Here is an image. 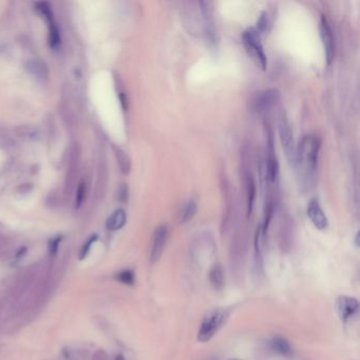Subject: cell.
<instances>
[{"mask_svg": "<svg viewBox=\"0 0 360 360\" xmlns=\"http://www.w3.org/2000/svg\"><path fill=\"white\" fill-rule=\"evenodd\" d=\"M113 360H126V358H125V356L123 355V354H117Z\"/></svg>", "mask_w": 360, "mask_h": 360, "instance_id": "26", "label": "cell"}, {"mask_svg": "<svg viewBox=\"0 0 360 360\" xmlns=\"http://www.w3.org/2000/svg\"><path fill=\"white\" fill-rule=\"evenodd\" d=\"M308 216L316 228L322 230L328 227V218L324 215L319 202L316 199L310 201L308 205Z\"/></svg>", "mask_w": 360, "mask_h": 360, "instance_id": "10", "label": "cell"}, {"mask_svg": "<svg viewBox=\"0 0 360 360\" xmlns=\"http://www.w3.org/2000/svg\"><path fill=\"white\" fill-rule=\"evenodd\" d=\"M242 40L245 49L249 53V55L252 58L256 63L262 70H265L267 67V58L264 53L263 46L261 44L260 32L257 29L250 28L242 34Z\"/></svg>", "mask_w": 360, "mask_h": 360, "instance_id": "3", "label": "cell"}, {"mask_svg": "<svg viewBox=\"0 0 360 360\" xmlns=\"http://www.w3.org/2000/svg\"><path fill=\"white\" fill-rule=\"evenodd\" d=\"M45 18L49 23V45L51 47V49L56 50L58 47L61 46V43H62L60 29H58L56 22L54 20L53 13L46 15Z\"/></svg>", "mask_w": 360, "mask_h": 360, "instance_id": "11", "label": "cell"}, {"mask_svg": "<svg viewBox=\"0 0 360 360\" xmlns=\"http://www.w3.org/2000/svg\"><path fill=\"white\" fill-rule=\"evenodd\" d=\"M197 214V204L193 201H189L185 206L184 210L182 212L181 216V222L182 223H187L190 220L193 219V217Z\"/></svg>", "mask_w": 360, "mask_h": 360, "instance_id": "18", "label": "cell"}, {"mask_svg": "<svg viewBox=\"0 0 360 360\" xmlns=\"http://www.w3.org/2000/svg\"><path fill=\"white\" fill-rule=\"evenodd\" d=\"M209 282L216 291H222L225 286V275L221 265L216 264L209 270Z\"/></svg>", "mask_w": 360, "mask_h": 360, "instance_id": "12", "label": "cell"}, {"mask_svg": "<svg viewBox=\"0 0 360 360\" xmlns=\"http://www.w3.org/2000/svg\"><path fill=\"white\" fill-rule=\"evenodd\" d=\"M97 239H98L97 235H92L91 237L85 242V244L82 245L81 250L79 251V259H80V260H84V259H86V257L89 255V252L92 249V245L95 243Z\"/></svg>", "mask_w": 360, "mask_h": 360, "instance_id": "20", "label": "cell"}, {"mask_svg": "<svg viewBox=\"0 0 360 360\" xmlns=\"http://www.w3.org/2000/svg\"><path fill=\"white\" fill-rule=\"evenodd\" d=\"M320 35L327 63L330 64L335 58V38L329 22L324 15L321 16L320 19Z\"/></svg>", "mask_w": 360, "mask_h": 360, "instance_id": "5", "label": "cell"}, {"mask_svg": "<svg viewBox=\"0 0 360 360\" xmlns=\"http://www.w3.org/2000/svg\"><path fill=\"white\" fill-rule=\"evenodd\" d=\"M126 221H127L126 212L123 209H117L108 218L106 226H107L109 230L115 232V230H120L121 228H123L124 225L126 224Z\"/></svg>", "mask_w": 360, "mask_h": 360, "instance_id": "13", "label": "cell"}, {"mask_svg": "<svg viewBox=\"0 0 360 360\" xmlns=\"http://www.w3.org/2000/svg\"><path fill=\"white\" fill-rule=\"evenodd\" d=\"M114 278L116 279V281H119L120 283H122V284H125V285H133L135 282L134 271L131 269L121 270L120 273H117L114 276Z\"/></svg>", "mask_w": 360, "mask_h": 360, "instance_id": "17", "label": "cell"}, {"mask_svg": "<svg viewBox=\"0 0 360 360\" xmlns=\"http://www.w3.org/2000/svg\"><path fill=\"white\" fill-rule=\"evenodd\" d=\"M168 238V227L166 225L158 226L152 239V246L150 251V260L152 263L157 262L161 258L165 249V244Z\"/></svg>", "mask_w": 360, "mask_h": 360, "instance_id": "8", "label": "cell"}, {"mask_svg": "<svg viewBox=\"0 0 360 360\" xmlns=\"http://www.w3.org/2000/svg\"><path fill=\"white\" fill-rule=\"evenodd\" d=\"M355 244H356V247H359V232L356 234V237H355Z\"/></svg>", "mask_w": 360, "mask_h": 360, "instance_id": "27", "label": "cell"}, {"mask_svg": "<svg viewBox=\"0 0 360 360\" xmlns=\"http://www.w3.org/2000/svg\"><path fill=\"white\" fill-rule=\"evenodd\" d=\"M273 144H270V153L267 157V163H266V176L270 182H275L278 178L279 173V165L277 162V157L274 156L273 153Z\"/></svg>", "mask_w": 360, "mask_h": 360, "instance_id": "15", "label": "cell"}, {"mask_svg": "<svg viewBox=\"0 0 360 360\" xmlns=\"http://www.w3.org/2000/svg\"><path fill=\"white\" fill-rule=\"evenodd\" d=\"M270 347H271V350L283 356H288L292 354V347L290 344V341H288L285 337H282V336H276V337L271 339Z\"/></svg>", "mask_w": 360, "mask_h": 360, "instance_id": "14", "label": "cell"}, {"mask_svg": "<svg viewBox=\"0 0 360 360\" xmlns=\"http://www.w3.org/2000/svg\"><path fill=\"white\" fill-rule=\"evenodd\" d=\"M280 94L278 90L270 89L262 92L256 99V109L261 114L267 113L279 100Z\"/></svg>", "mask_w": 360, "mask_h": 360, "instance_id": "9", "label": "cell"}, {"mask_svg": "<svg viewBox=\"0 0 360 360\" xmlns=\"http://www.w3.org/2000/svg\"><path fill=\"white\" fill-rule=\"evenodd\" d=\"M37 270L35 268H29L25 270L23 273L17 278L14 282V284L11 287L10 296L12 298L14 304L18 303V300H20L25 295L30 292L32 285L34 284V280L36 278Z\"/></svg>", "mask_w": 360, "mask_h": 360, "instance_id": "4", "label": "cell"}, {"mask_svg": "<svg viewBox=\"0 0 360 360\" xmlns=\"http://www.w3.org/2000/svg\"><path fill=\"white\" fill-rule=\"evenodd\" d=\"M127 197H128V190H127V187L124 185L122 187V190H121V201L122 202H126L127 201Z\"/></svg>", "mask_w": 360, "mask_h": 360, "instance_id": "24", "label": "cell"}, {"mask_svg": "<svg viewBox=\"0 0 360 360\" xmlns=\"http://www.w3.org/2000/svg\"><path fill=\"white\" fill-rule=\"evenodd\" d=\"M336 308L340 319L346 322L352 317L356 315L359 309V302L356 298L350 296H340L336 302Z\"/></svg>", "mask_w": 360, "mask_h": 360, "instance_id": "7", "label": "cell"}, {"mask_svg": "<svg viewBox=\"0 0 360 360\" xmlns=\"http://www.w3.org/2000/svg\"><path fill=\"white\" fill-rule=\"evenodd\" d=\"M229 312L225 309H214L208 312L200 324L197 339L199 342L210 341L220 329L226 323Z\"/></svg>", "mask_w": 360, "mask_h": 360, "instance_id": "2", "label": "cell"}, {"mask_svg": "<svg viewBox=\"0 0 360 360\" xmlns=\"http://www.w3.org/2000/svg\"><path fill=\"white\" fill-rule=\"evenodd\" d=\"M63 241V235H56L49 241L48 244V255L50 258H55L60 250V246Z\"/></svg>", "mask_w": 360, "mask_h": 360, "instance_id": "19", "label": "cell"}, {"mask_svg": "<svg viewBox=\"0 0 360 360\" xmlns=\"http://www.w3.org/2000/svg\"><path fill=\"white\" fill-rule=\"evenodd\" d=\"M255 197H256V185L251 176H250L249 181H247V212H249V216H250L252 212Z\"/></svg>", "mask_w": 360, "mask_h": 360, "instance_id": "16", "label": "cell"}, {"mask_svg": "<svg viewBox=\"0 0 360 360\" xmlns=\"http://www.w3.org/2000/svg\"><path fill=\"white\" fill-rule=\"evenodd\" d=\"M2 246V240H0V247Z\"/></svg>", "mask_w": 360, "mask_h": 360, "instance_id": "28", "label": "cell"}, {"mask_svg": "<svg viewBox=\"0 0 360 360\" xmlns=\"http://www.w3.org/2000/svg\"><path fill=\"white\" fill-rule=\"evenodd\" d=\"M92 360H109V356L105 350L99 349L93 353Z\"/></svg>", "mask_w": 360, "mask_h": 360, "instance_id": "22", "label": "cell"}, {"mask_svg": "<svg viewBox=\"0 0 360 360\" xmlns=\"http://www.w3.org/2000/svg\"><path fill=\"white\" fill-rule=\"evenodd\" d=\"M84 194H85V185H84V183H81L78 189V196H76V205L78 206H80L82 201H84V197H85Z\"/></svg>", "mask_w": 360, "mask_h": 360, "instance_id": "23", "label": "cell"}, {"mask_svg": "<svg viewBox=\"0 0 360 360\" xmlns=\"http://www.w3.org/2000/svg\"><path fill=\"white\" fill-rule=\"evenodd\" d=\"M267 27V15L265 13H262L260 15V17H259V20H258V29L257 30L259 32H263L265 29H266Z\"/></svg>", "mask_w": 360, "mask_h": 360, "instance_id": "21", "label": "cell"}, {"mask_svg": "<svg viewBox=\"0 0 360 360\" xmlns=\"http://www.w3.org/2000/svg\"><path fill=\"white\" fill-rule=\"evenodd\" d=\"M280 131V140L282 143V148L285 152L287 161L291 164H295V157H296V148H295L293 131L291 129L290 124L283 117L279 125Z\"/></svg>", "mask_w": 360, "mask_h": 360, "instance_id": "6", "label": "cell"}, {"mask_svg": "<svg viewBox=\"0 0 360 360\" xmlns=\"http://www.w3.org/2000/svg\"><path fill=\"white\" fill-rule=\"evenodd\" d=\"M228 360H240V359H237V358H232V359H228Z\"/></svg>", "mask_w": 360, "mask_h": 360, "instance_id": "29", "label": "cell"}, {"mask_svg": "<svg viewBox=\"0 0 360 360\" xmlns=\"http://www.w3.org/2000/svg\"><path fill=\"white\" fill-rule=\"evenodd\" d=\"M319 149L320 141L314 135H306L296 149L294 166L297 168L300 183L303 187L310 188L314 185Z\"/></svg>", "mask_w": 360, "mask_h": 360, "instance_id": "1", "label": "cell"}, {"mask_svg": "<svg viewBox=\"0 0 360 360\" xmlns=\"http://www.w3.org/2000/svg\"><path fill=\"white\" fill-rule=\"evenodd\" d=\"M21 250H20L19 252H17V256H16L17 259H20L21 257L25 256V253L27 252V250H28V249H26V247H23V249H21Z\"/></svg>", "mask_w": 360, "mask_h": 360, "instance_id": "25", "label": "cell"}]
</instances>
